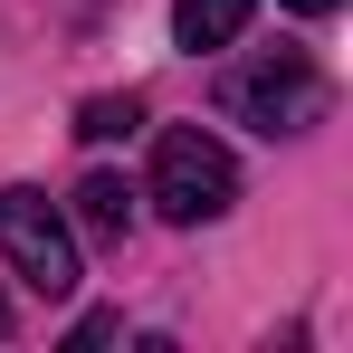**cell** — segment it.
<instances>
[{
	"mask_svg": "<svg viewBox=\"0 0 353 353\" xmlns=\"http://www.w3.org/2000/svg\"><path fill=\"white\" fill-rule=\"evenodd\" d=\"M172 230H201V220H220L239 201V163L220 134H201V124H172L163 143H153V191H143Z\"/></svg>",
	"mask_w": 353,
	"mask_h": 353,
	"instance_id": "cell-1",
	"label": "cell"
},
{
	"mask_svg": "<svg viewBox=\"0 0 353 353\" xmlns=\"http://www.w3.org/2000/svg\"><path fill=\"white\" fill-rule=\"evenodd\" d=\"M0 258L19 268V287L48 296V305L77 296V277H86V268H77V220H67L48 191H29V181L0 191Z\"/></svg>",
	"mask_w": 353,
	"mask_h": 353,
	"instance_id": "cell-2",
	"label": "cell"
},
{
	"mask_svg": "<svg viewBox=\"0 0 353 353\" xmlns=\"http://www.w3.org/2000/svg\"><path fill=\"white\" fill-rule=\"evenodd\" d=\"M220 105L239 124H258V134H305V124H325L334 86H325V67L305 58V48H268L258 67H239L230 86H220Z\"/></svg>",
	"mask_w": 353,
	"mask_h": 353,
	"instance_id": "cell-3",
	"label": "cell"
},
{
	"mask_svg": "<svg viewBox=\"0 0 353 353\" xmlns=\"http://www.w3.org/2000/svg\"><path fill=\"white\" fill-rule=\"evenodd\" d=\"M248 10L258 0H172V48H191V58L230 48L239 29H248Z\"/></svg>",
	"mask_w": 353,
	"mask_h": 353,
	"instance_id": "cell-4",
	"label": "cell"
},
{
	"mask_svg": "<svg viewBox=\"0 0 353 353\" xmlns=\"http://www.w3.org/2000/svg\"><path fill=\"white\" fill-rule=\"evenodd\" d=\"M77 230H86V239H124V230H134V191H124L115 172H86V181H77Z\"/></svg>",
	"mask_w": 353,
	"mask_h": 353,
	"instance_id": "cell-5",
	"label": "cell"
},
{
	"mask_svg": "<svg viewBox=\"0 0 353 353\" xmlns=\"http://www.w3.org/2000/svg\"><path fill=\"white\" fill-rule=\"evenodd\" d=\"M134 124H143L134 96H86V105H77V134H86V143H115V134H134Z\"/></svg>",
	"mask_w": 353,
	"mask_h": 353,
	"instance_id": "cell-6",
	"label": "cell"
},
{
	"mask_svg": "<svg viewBox=\"0 0 353 353\" xmlns=\"http://www.w3.org/2000/svg\"><path fill=\"white\" fill-rule=\"evenodd\" d=\"M287 10L296 19H325V10H344V0H287Z\"/></svg>",
	"mask_w": 353,
	"mask_h": 353,
	"instance_id": "cell-7",
	"label": "cell"
},
{
	"mask_svg": "<svg viewBox=\"0 0 353 353\" xmlns=\"http://www.w3.org/2000/svg\"><path fill=\"white\" fill-rule=\"evenodd\" d=\"M10 325H19V305H10V296H0V334H10Z\"/></svg>",
	"mask_w": 353,
	"mask_h": 353,
	"instance_id": "cell-8",
	"label": "cell"
}]
</instances>
